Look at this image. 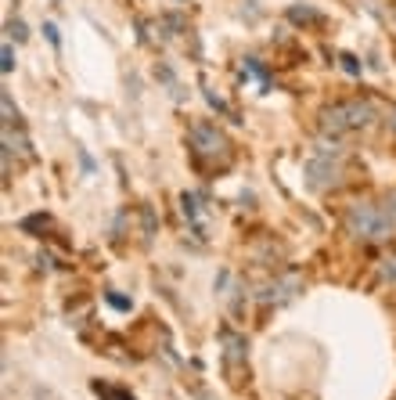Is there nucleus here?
I'll return each mask as SVG.
<instances>
[{
	"mask_svg": "<svg viewBox=\"0 0 396 400\" xmlns=\"http://www.w3.org/2000/svg\"><path fill=\"white\" fill-rule=\"evenodd\" d=\"M375 120V108L371 101H360V98H350V101H335L321 112V127L324 134H346V130H364L371 127Z\"/></svg>",
	"mask_w": 396,
	"mask_h": 400,
	"instance_id": "1",
	"label": "nucleus"
},
{
	"mask_svg": "<svg viewBox=\"0 0 396 400\" xmlns=\"http://www.w3.org/2000/svg\"><path fill=\"white\" fill-rule=\"evenodd\" d=\"M346 227H350V235L364 242H382L392 235V213L375 202H357L346 209Z\"/></svg>",
	"mask_w": 396,
	"mask_h": 400,
	"instance_id": "2",
	"label": "nucleus"
},
{
	"mask_svg": "<svg viewBox=\"0 0 396 400\" xmlns=\"http://www.w3.org/2000/svg\"><path fill=\"white\" fill-rule=\"evenodd\" d=\"M191 148H195V155L202 159V162H228L231 159V144H228V137H223L213 123H198V127H191Z\"/></svg>",
	"mask_w": 396,
	"mask_h": 400,
	"instance_id": "3",
	"label": "nucleus"
},
{
	"mask_svg": "<svg viewBox=\"0 0 396 400\" xmlns=\"http://www.w3.org/2000/svg\"><path fill=\"white\" fill-rule=\"evenodd\" d=\"M306 177H310V188H331L338 184V144L331 141H321L317 144V155L306 162Z\"/></svg>",
	"mask_w": 396,
	"mask_h": 400,
	"instance_id": "4",
	"label": "nucleus"
},
{
	"mask_svg": "<svg viewBox=\"0 0 396 400\" xmlns=\"http://www.w3.org/2000/svg\"><path fill=\"white\" fill-rule=\"evenodd\" d=\"M299 289V278L296 274H289V278H281V281H274V285H267V289L259 293V300L263 303H285V300H292V293Z\"/></svg>",
	"mask_w": 396,
	"mask_h": 400,
	"instance_id": "5",
	"label": "nucleus"
},
{
	"mask_svg": "<svg viewBox=\"0 0 396 400\" xmlns=\"http://www.w3.org/2000/svg\"><path fill=\"white\" fill-rule=\"evenodd\" d=\"M181 206H184V216L195 223V231L202 235V216H198V199L195 195H181Z\"/></svg>",
	"mask_w": 396,
	"mask_h": 400,
	"instance_id": "6",
	"label": "nucleus"
},
{
	"mask_svg": "<svg viewBox=\"0 0 396 400\" xmlns=\"http://www.w3.org/2000/svg\"><path fill=\"white\" fill-rule=\"evenodd\" d=\"M289 19L306 26V22H321V11H314V8H289Z\"/></svg>",
	"mask_w": 396,
	"mask_h": 400,
	"instance_id": "7",
	"label": "nucleus"
},
{
	"mask_svg": "<svg viewBox=\"0 0 396 400\" xmlns=\"http://www.w3.org/2000/svg\"><path fill=\"white\" fill-rule=\"evenodd\" d=\"M94 389H97V393H101L105 400H134V396H130L127 389H116V386H101V382H97Z\"/></svg>",
	"mask_w": 396,
	"mask_h": 400,
	"instance_id": "8",
	"label": "nucleus"
},
{
	"mask_svg": "<svg viewBox=\"0 0 396 400\" xmlns=\"http://www.w3.org/2000/svg\"><path fill=\"white\" fill-rule=\"evenodd\" d=\"M382 281H396V253L382 260Z\"/></svg>",
	"mask_w": 396,
	"mask_h": 400,
	"instance_id": "9",
	"label": "nucleus"
},
{
	"mask_svg": "<svg viewBox=\"0 0 396 400\" xmlns=\"http://www.w3.org/2000/svg\"><path fill=\"white\" fill-rule=\"evenodd\" d=\"M0 69L11 73L15 69V54H11V43H4V51H0Z\"/></svg>",
	"mask_w": 396,
	"mask_h": 400,
	"instance_id": "10",
	"label": "nucleus"
},
{
	"mask_svg": "<svg viewBox=\"0 0 396 400\" xmlns=\"http://www.w3.org/2000/svg\"><path fill=\"white\" fill-rule=\"evenodd\" d=\"M343 69H346L350 76H360V62L353 58V54H343Z\"/></svg>",
	"mask_w": 396,
	"mask_h": 400,
	"instance_id": "11",
	"label": "nucleus"
},
{
	"mask_svg": "<svg viewBox=\"0 0 396 400\" xmlns=\"http://www.w3.org/2000/svg\"><path fill=\"white\" fill-rule=\"evenodd\" d=\"M8 33H11L15 40H26V36H29V33H26V26H22L18 19H15V22H8Z\"/></svg>",
	"mask_w": 396,
	"mask_h": 400,
	"instance_id": "12",
	"label": "nucleus"
},
{
	"mask_svg": "<svg viewBox=\"0 0 396 400\" xmlns=\"http://www.w3.org/2000/svg\"><path fill=\"white\" fill-rule=\"evenodd\" d=\"M108 303L116 310H130V300H123V296H108Z\"/></svg>",
	"mask_w": 396,
	"mask_h": 400,
	"instance_id": "13",
	"label": "nucleus"
},
{
	"mask_svg": "<svg viewBox=\"0 0 396 400\" xmlns=\"http://www.w3.org/2000/svg\"><path fill=\"white\" fill-rule=\"evenodd\" d=\"M43 33H47V40H50V43H54V47H58V43H62V40H58V29H54V26H50V22H47V26H43Z\"/></svg>",
	"mask_w": 396,
	"mask_h": 400,
	"instance_id": "14",
	"label": "nucleus"
},
{
	"mask_svg": "<svg viewBox=\"0 0 396 400\" xmlns=\"http://www.w3.org/2000/svg\"><path fill=\"white\" fill-rule=\"evenodd\" d=\"M392 127H396V112H392Z\"/></svg>",
	"mask_w": 396,
	"mask_h": 400,
	"instance_id": "15",
	"label": "nucleus"
}]
</instances>
